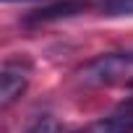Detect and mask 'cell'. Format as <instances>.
<instances>
[{
	"label": "cell",
	"instance_id": "6da1fadb",
	"mask_svg": "<svg viewBox=\"0 0 133 133\" xmlns=\"http://www.w3.org/2000/svg\"><path fill=\"white\" fill-rule=\"evenodd\" d=\"M86 86H133V52H110L78 71Z\"/></svg>",
	"mask_w": 133,
	"mask_h": 133
},
{
	"label": "cell",
	"instance_id": "7a4b0ae2",
	"mask_svg": "<svg viewBox=\"0 0 133 133\" xmlns=\"http://www.w3.org/2000/svg\"><path fill=\"white\" fill-rule=\"evenodd\" d=\"M29 86V68L18 60H8L0 71V107L8 110Z\"/></svg>",
	"mask_w": 133,
	"mask_h": 133
},
{
	"label": "cell",
	"instance_id": "3957f363",
	"mask_svg": "<svg viewBox=\"0 0 133 133\" xmlns=\"http://www.w3.org/2000/svg\"><path fill=\"white\" fill-rule=\"evenodd\" d=\"M84 133H133V99L123 102L115 112L91 123Z\"/></svg>",
	"mask_w": 133,
	"mask_h": 133
},
{
	"label": "cell",
	"instance_id": "277c9868",
	"mask_svg": "<svg viewBox=\"0 0 133 133\" xmlns=\"http://www.w3.org/2000/svg\"><path fill=\"white\" fill-rule=\"evenodd\" d=\"M86 8L84 0H60V3H52V5H44L39 11L31 13L29 21L39 24V21H57V18H68V16H76Z\"/></svg>",
	"mask_w": 133,
	"mask_h": 133
},
{
	"label": "cell",
	"instance_id": "5b68a950",
	"mask_svg": "<svg viewBox=\"0 0 133 133\" xmlns=\"http://www.w3.org/2000/svg\"><path fill=\"white\" fill-rule=\"evenodd\" d=\"M26 133H57V123H55L50 115H39V117L29 125Z\"/></svg>",
	"mask_w": 133,
	"mask_h": 133
},
{
	"label": "cell",
	"instance_id": "8992f818",
	"mask_svg": "<svg viewBox=\"0 0 133 133\" xmlns=\"http://www.w3.org/2000/svg\"><path fill=\"white\" fill-rule=\"evenodd\" d=\"M3 3H26V0H3Z\"/></svg>",
	"mask_w": 133,
	"mask_h": 133
}]
</instances>
